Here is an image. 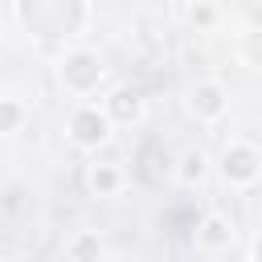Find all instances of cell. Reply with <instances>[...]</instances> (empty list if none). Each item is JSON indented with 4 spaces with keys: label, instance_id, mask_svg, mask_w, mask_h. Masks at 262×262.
Wrapping results in <instances>:
<instances>
[{
    "label": "cell",
    "instance_id": "6da1fadb",
    "mask_svg": "<svg viewBox=\"0 0 262 262\" xmlns=\"http://www.w3.org/2000/svg\"><path fill=\"white\" fill-rule=\"evenodd\" d=\"M94 78H98V66H94V57H86V53L70 57V66H66V82H74V86H90Z\"/></svg>",
    "mask_w": 262,
    "mask_h": 262
},
{
    "label": "cell",
    "instance_id": "7a4b0ae2",
    "mask_svg": "<svg viewBox=\"0 0 262 262\" xmlns=\"http://www.w3.org/2000/svg\"><path fill=\"white\" fill-rule=\"evenodd\" d=\"M74 135H78L82 143H98L106 131H102V119H98L94 111H82V115L74 119Z\"/></svg>",
    "mask_w": 262,
    "mask_h": 262
},
{
    "label": "cell",
    "instance_id": "3957f363",
    "mask_svg": "<svg viewBox=\"0 0 262 262\" xmlns=\"http://www.w3.org/2000/svg\"><path fill=\"white\" fill-rule=\"evenodd\" d=\"M225 172L229 176H254V151H246V147H237V151H229L225 156Z\"/></svg>",
    "mask_w": 262,
    "mask_h": 262
},
{
    "label": "cell",
    "instance_id": "277c9868",
    "mask_svg": "<svg viewBox=\"0 0 262 262\" xmlns=\"http://www.w3.org/2000/svg\"><path fill=\"white\" fill-rule=\"evenodd\" d=\"M115 115H123V119H127V115H135V94H127V90H123V94H115Z\"/></svg>",
    "mask_w": 262,
    "mask_h": 262
},
{
    "label": "cell",
    "instance_id": "5b68a950",
    "mask_svg": "<svg viewBox=\"0 0 262 262\" xmlns=\"http://www.w3.org/2000/svg\"><path fill=\"white\" fill-rule=\"evenodd\" d=\"M201 106L205 111H217V90H201Z\"/></svg>",
    "mask_w": 262,
    "mask_h": 262
},
{
    "label": "cell",
    "instance_id": "8992f818",
    "mask_svg": "<svg viewBox=\"0 0 262 262\" xmlns=\"http://www.w3.org/2000/svg\"><path fill=\"white\" fill-rule=\"evenodd\" d=\"M115 184V172H94V188H111Z\"/></svg>",
    "mask_w": 262,
    "mask_h": 262
},
{
    "label": "cell",
    "instance_id": "52a82bcc",
    "mask_svg": "<svg viewBox=\"0 0 262 262\" xmlns=\"http://www.w3.org/2000/svg\"><path fill=\"white\" fill-rule=\"evenodd\" d=\"M250 53H254V57H262V41H254V45H250Z\"/></svg>",
    "mask_w": 262,
    "mask_h": 262
},
{
    "label": "cell",
    "instance_id": "ba28073f",
    "mask_svg": "<svg viewBox=\"0 0 262 262\" xmlns=\"http://www.w3.org/2000/svg\"><path fill=\"white\" fill-rule=\"evenodd\" d=\"M258 258H262V246H258Z\"/></svg>",
    "mask_w": 262,
    "mask_h": 262
}]
</instances>
